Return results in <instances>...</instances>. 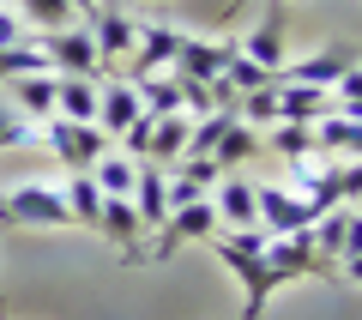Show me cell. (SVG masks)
Segmentation results:
<instances>
[{
  "instance_id": "1",
  "label": "cell",
  "mask_w": 362,
  "mask_h": 320,
  "mask_svg": "<svg viewBox=\"0 0 362 320\" xmlns=\"http://www.w3.org/2000/svg\"><path fill=\"white\" fill-rule=\"evenodd\" d=\"M206 248L235 272V284H242V320H259L266 314V296L278 290V272L266 266V230H211Z\"/></svg>"
},
{
  "instance_id": "2",
  "label": "cell",
  "mask_w": 362,
  "mask_h": 320,
  "mask_svg": "<svg viewBox=\"0 0 362 320\" xmlns=\"http://www.w3.org/2000/svg\"><path fill=\"white\" fill-rule=\"evenodd\" d=\"M13 224H30V230H73L61 181L30 176V181H18L13 193H0V230H13Z\"/></svg>"
},
{
  "instance_id": "3",
  "label": "cell",
  "mask_w": 362,
  "mask_h": 320,
  "mask_svg": "<svg viewBox=\"0 0 362 320\" xmlns=\"http://www.w3.org/2000/svg\"><path fill=\"white\" fill-rule=\"evenodd\" d=\"M42 145H49L73 176H78V169H90L103 152H115V139H109L103 127H90V121H61V115L42 121Z\"/></svg>"
},
{
  "instance_id": "4",
  "label": "cell",
  "mask_w": 362,
  "mask_h": 320,
  "mask_svg": "<svg viewBox=\"0 0 362 320\" xmlns=\"http://www.w3.org/2000/svg\"><path fill=\"white\" fill-rule=\"evenodd\" d=\"M85 30H90V42H97V67H103V79H115V67L133 55V42H139V18H127L109 0V6H97V13L85 18Z\"/></svg>"
},
{
  "instance_id": "5",
  "label": "cell",
  "mask_w": 362,
  "mask_h": 320,
  "mask_svg": "<svg viewBox=\"0 0 362 320\" xmlns=\"http://www.w3.org/2000/svg\"><path fill=\"white\" fill-rule=\"evenodd\" d=\"M356 67V49L350 42H326V49H314V55H302V61H284L278 67V85H314V91H332L338 79Z\"/></svg>"
},
{
  "instance_id": "6",
  "label": "cell",
  "mask_w": 362,
  "mask_h": 320,
  "mask_svg": "<svg viewBox=\"0 0 362 320\" xmlns=\"http://www.w3.org/2000/svg\"><path fill=\"white\" fill-rule=\"evenodd\" d=\"M254 205H259V230H266V236H302L314 224L308 200H302L290 181H266V188H254Z\"/></svg>"
},
{
  "instance_id": "7",
  "label": "cell",
  "mask_w": 362,
  "mask_h": 320,
  "mask_svg": "<svg viewBox=\"0 0 362 320\" xmlns=\"http://www.w3.org/2000/svg\"><path fill=\"white\" fill-rule=\"evenodd\" d=\"M266 266L278 272V284H296V278H338V272L314 254L308 230H302V236H266Z\"/></svg>"
},
{
  "instance_id": "8",
  "label": "cell",
  "mask_w": 362,
  "mask_h": 320,
  "mask_svg": "<svg viewBox=\"0 0 362 320\" xmlns=\"http://www.w3.org/2000/svg\"><path fill=\"white\" fill-rule=\"evenodd\" d=\"M181 42H187V30H181V25H139V42H133V55H127V79L169 73L175 55H181Z\"/></svg>"
},
{
  "instance_id": "9",
  "label": "cell",
  "mask_w": 362,
  "mask_h": 320,
  "mask_svg": "<svg viewBox=\"0 0 362 320\" xmlns=\"http://www.w3.org/2000/svg\"><path fill=\"white\" fill-rule=\"evenodd\" d=\"M42 49H49V67L54 73H78V79H103V67H97V42H90V30L66 25V30H42Z\"/></svg>"
},
{
  "instance_id": "10",
  "label": "cell",
  "mask_w": 362,
  "mask_h": 320,
  "mask_svg": "<svg viewBox=\"0 0 362 320\" xmlns=\"http://www.w3.org/2000/svg\"><path fill=\"white\" fill-rule=\"evenodd\" d=\"M211 212H218V230H259L254 181H247V176H218V188H211Z\"/></svg>"
},
{
  "instance_id": "11",
  "label": "cell",
  "mask_w": 362,
  "mask_h": 320,
  "mask_svg": "<svg viewBox=\"0 0 362 320\" xmlns=\"http://www.w3.org/2000/svg\"><path fill=\"white\" fill-rule=\"evenodd\" d=\"M97 236H109L127 266H145V224H139V212H133V200H103Z\"/></svg>"
},
{
  "instance_id": "12",
  "label": "cell",
  "mask_w": 362,
  "mask_h": 320,
  "mask_svg": "<svg viewBox=\"0 0 362 320\" xmlns=\"http://www.w3.org/2000/svg\"><path fill=\"white\" fill-rule=\"evenodd\" d=\"M266 152V139H259V127H247L235 109H223V133L211 139V164L230 176V169H242V164H254V157Z\"/></svg>"
},
{
  "instance_id": "13",
  "label": "cell",
  "mask_w": 362,
  "mask_h": 320,
  "mask_svg": "<svg viewBox=\"0 0 362 320\" xmlns=\"http://www.w3.org/2000/svg\"><path fill=\"white\" fill-rule=\"evenodd\" d=\"M133 212H139L145 236L163 230V218H169V169L163 164H139V176H133Z\"/></svg>"
},
{
  "instance_id": "14",
  "label": "cell",
  "mask_w": 362,
  "mask_h": 320,
  "mask_svg": "<svg viewBox=\"0 0 362 320\" xmlns=\"http://www.w3.org/2000/svg\"><path fill=\"white\" fill-rule=\"evenodd\" d=\"M139 115H145V109H139V91H133L127 79H103V97H97V127L121 145V133H127Z\"/></svg>"
},
{
  "instance_id": "15",
  "label": "cell",
  "mask_w": 362,
  "mask_h": 320,
  "mask_svg": "<svg viewBox=\"0 0 362 320\" xmlns=\"http://www.w3.org/2000/svg\"><path fill=\"white\" fill-rule=\"evenodd\" d=\"M97 97H103V79L54 73V115L61 121H90L97 127Z\"/></svg>"
},
{
  "instance_id": "16",
  "label": "cell",
  "mask_w": 362,
  "mask_h": 320,
  "mask_svg": "<svg viewBox=\"0 0 362 320\" xmlns=\"http://www.w3.org/2000/svg\"><path fill=\"white\" fill-rule=\"evenodd\" d=\"M187 139H194V115L181 109V115H157L151 121V145H145V164H163L175 169L187 157Z\"/></svg>"
},
{
  "instance_id": "17",
  "label": "cell",
  "mask_w": 362,
  "mask_h": 320,
  "mask_svg": "<svg viewBox=\"0 0 362 320\" xmlns=\"http://www.w3.org/2000/svg\"><path fill=\"white\" fill-rule=\"evenodd\" d=\"M259 139H266V152H278L290 169L296 164H320V145H314V127H302V121H272V127H259Z\"/></svg>"
},
{
  "instance_id": "18",
  "label": "cell",
  "mask_w": 362,
  "mask_h": 320,
  "mask_svg": "<svg viewBox=\"0 0 362 320\" xmlns=\"http://www.w3.org/2000/svg\"><path fill=\"white\" fill-rule=\"evenodd\" d=\"M6 103L25 121H54V73H30V79H6Z\"/></svg>"
},
{
  "instance_id": "19",
  "label": "cell",
  "mask_w": 362,
  "mask_h": 320,
  "mask_svg": "<svg viewBox=\"0 0 362 320\" xmlns=\"http://www.w3.org/2000/svg\"><path fill=\"white\" fill-rule=\"evenodd\" d=\"M235 49H242V55H247L254 67H266V73H278V67L290 61V55H284V18H278V6H272V13L259 18V25L247 30V37L235 42Z\"/></svg>"
},
{
  "instance_id": "20",
  "label": "cell",
  "mask_w": 362,
  "mask_h": 320,
  "mask_svg": "<svg viewBox=\"0 0 362 320\" xmlns=\"http://www.w3.org/2000/svg\"><path fill=\"white\" fill-rule=\"evenodd\" d=\"M338 115L332 109V91H314V85H278V121H302V127H314V121Z\"/></svg>"
},
{
  "instance_id": "21",
  "label": "cell",
  "mask_w": 362,
  "mask_h": 320,
  "mask_svg": "<svg viewBox=\"0 0 362 320\" xmlns=\"http://www.w3.org/2000/svg\"><path fill=\"white\" fill-rule=\"evenodd\" d=\"M133 176H139V164L127 152H103L90 164V181L103 188V200H133Z\"/></svg>"
},
{
  "instance_id": "22",
  "label": "cell",
  "mask_w": 362,
  "mask_h": 320,
  "mask_svg": "<svg viewBox=\"0 0 362 320\" xmlns=\"http://www.w3.org/2000/svg\"><path fill=\"white\" fill-rule=\"evenodd\" d=\"M66 193V212H73V224H85V230H97V218H103V188L90 181V169H78V176L61 181Z\"/></svg>"
},
{
  "instance_id": "23",
  "label": "cell",
  "mask_w": 362,
  "mask_h": 320,
  "mask_svg": "<svg viewBox=\"0 0 362 320\" xmlns=\"http://www.w3.org/2000/svg\"><path fill=\"white\" fill-rule=\"evenodd\" d=\"M314 145H320L326 157H362V121H350V115L314 121Z\"/></svg>"
},
{
  "instance_id": "24",
  "label": "cell",
  "mask_w": 362,
  "mask_h": 320,
  "mask_svg": "<svg viewBox=\"0 0 362 320\" xmlns=\"http://www.w3.org/2000/svg\"><path fill=\"white\" fill-rule=\"evenodd\" d=\"M139 91V109L145 115H181V85L175 73H151V79H127Z\"/></svg>"
},
{
  "instance_id": "25",
  "label": "cell",
  "mask_w": 362,
  "mask_h": 320,
  "mask_svg": "<svg viewBox=\"0 0 362 320\" xmlns=\"http://www.w3.org/2000/svg\"><path fill=\"white\" fill-rule=\"evenodd\" d=\"M30 73H54L42 37H25V42H13V49H0V79H30Z\"/></svg>"
},
{
  "instance_id": "26",
  "label": "cell",
  "mask_w": 362,
  "mask_h": 320,
  "mask_svg": "<svg viewBox=\"0 0 362 320\" xmlns=\"http://www.w3.org/2000/svg\"><path fill=\"white\" fill-rule=\"evenodd\" d=\"M18 18H25L30 37H42V30H66V25H73V0H25Z\"/></svg>"
},
{
  "instance_id": "27",
  "label": "cell",
  "mask_w": 362,
  "mask_h": 320,
  "mask_svg": "<svg viewBox=\"0 0 362 320\" xmlns=\"http://www.w3.org/2000/svg\"><path fill=\"white\" fill-rule=\"evenodd\" d=\"M18 145H42V127H37V121H25L13 103L0 97V152H18Z\"/></svg>"
},
{
  "instance_id": "28",
  "label": "cell",
  "mask_w": 362,
  "mask_h": 320,
  "mask_svg": "<svg viewBox=\"0 0 362 320\" xmlns=\"http://www.w3.org/2000/svg\"><path fill=\"white\" fill-rule=\"evenodd\" d=\"M338 278L362 284V205L350 212V224H344V254H338Z\"/></svg>"
},
{
  "instance_id": "29",
  "label": "cell",
  "mask_w": 362,
  "mask_h": 320,
  "mask_svg": "<svg viewBox=\"0 0 362 320\" xmlns=\"http://www.w3.org/2000/svg\"><path fill=\"white\" fill-rule=\"evenodd\" d=\"M332 109H338V115H350V121H362V61L332 85Z\"/></svg>"
},
{
  "instance_id": "30",
  "label": "cell",
  "mask_w": 362,
  "mask_h": 320,
  "mask_svg": "<svg viewBox=\"0 0 362 320\" xmlns=\"http://www.w3.org/2000/svg\"><path fill=\"white\" fill-rule=\"evenodd\" d=\"M25 18H18V6H0V49H13V42H25Z\"/></svg>"
},
{
  "instance_id": "31",
  "label": "cell",
  "mask_w": 362,
  "mask_h": 320,
  "mask_svg": "<svg viewBox=\"0 0 362 320\" xmlns=\"http://www.w3.org/2000/svg\"><path fill=\"white\" fill-rule=\"evenodd\" d=\"M97 6H109V0H73V18H90Z\"/></svg>"
},
{
  "instance_id": "32",
  "label": "cell",
  "mask_w": 362,
  "mask_h": 320,
  "mask_svg": "<svg viewBox=\"0 0 362 320\" xmlns=\"http://www.w3.org/2000/svg\"><path fill=\"white\" fill-rule=\"evenodd\" d=\"M0 236H6V230H0ZM0 320H6V302H0Z\"/></svg>"
},
{
  "instance_id": "33",
  "label": "cell",
  "mask_w": 362,
  "mask_h": 320,
  "mask_svg": "<svg viewBox=\"0 0 362 320\" xmlns=\"http://www.w3.org/2000/svg\"><path fill=\"white\" fill-rule=\"evenodd\" d=\"M0 6H13V0H0Z\"/></svg>"
},
{
  "instance_id": "34",
  "label": "cell",
  "mask_w": 362,
  "mask_h": 320,
  "mask_svg": "<svg viewBox=\"0 0 362 320\" xmlns=\"http://www.w3.org/2000/svg\"><path fill=\"white\" fill-rule=\"evenodd\" d=\"M278 6H284V0H278Z\"/></svg>"
},
{
  "instance_id": "35",
  "label": "cell",
  "mask_w": 362,
  "mask_h": 320,
  "mask_svg": "<svg viewBox=\"0 0 362 320\" xmlns=\"http://www.w3.org/2000/svg\"><path fill=\"white\" fill-rule=\"evenodd\" d=\"M139 6H145V0H139Z\"/></svg>"
}]
</instances>
